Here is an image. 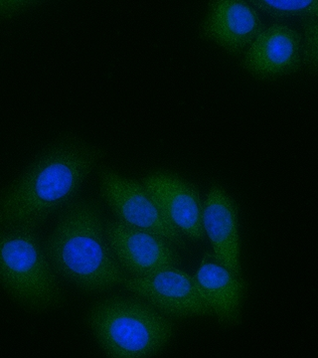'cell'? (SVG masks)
I'll use <instances>...</instances> for the list:
<instances>
[{
  "instance_id": "9a60e30c",
  "label": "cell",
  "mask_w": 318,
  "mask_h": 358,
  "mask_svg": "<svg viewBox=\"0 0 318 358\" xmlns=\"http://www.w3.org/2000/svg\"><path fill=\"white\" fill-rule=\"evenodd\" d=\"M37 0H0V16L11 15Z\"/></svg>"
},
{
  "instance_id": "8fae6325",
  "label": "cell",
  "mask_w": 318,
  "mask_h": 358,
  "mask_svg": "<svg viewBox=\"0 0 318 358\" xmlns=\"http://www.w3.org/2000/svg\"><path fill=\"white\" fill-rule=\"evenodd\" d=\"M263 29L258 11L246 0H211L201 26L205 38L234 55L250 46Z\"/></svg>"
},
{
  "instance_id": "5b68a950",
  "label": "cell",
  "mask_w": 318,
  "mask_h": 358,
  "mask_svg": "<svg viewBox=\"0 0 318 358\" xmlns=\"http://www.w3.org/2000/svg\"><path fill=\"white\" fill-rule=\"evenodd\" d=\"M101 193L122 222L155 233L174 246L187 248L185 235L166 218L145 185L112 169H101Z\"/></svg>"
},
{
  "instance_id": "3957f363",
  "label": "cell",
  "mask_w": 318,
  "mask_h": 358,
  "mask_svg": "<svg viewBox=\"0 0 318 358\" xmlns=\"http://www.w3.org/2000/svg\"><path fill=\"white\" fill-rule=\"evenodd\" d=\"M0 288L26 312L48 313L66 305L38 228L0 226Z\"/></svg>"
},
{
  "instance_id": "6da1fadb",
  "label": "cell",
  "mask_w": 318,
  "mask_h": 358,
  "mask_svg": "<svg viewBox=\"0 0 318 358\" xmlns=\"http://www.w3.org/2000/svg\"><path fill=\"white\" fill-rule=\"evenodd\" d=\"M103 157L102 148L74 134L59 138L0 192V226L39 228L76 199Z\"/></svg>"
},
{
  "instance_id": "277c9868",
  "label": "cell",
  "mask_w": 318,
  "mask_h": 358,
  "mask_svg": "<svg viewBox=\"0 0 318 358\" xmlns=\"http://www.w3.org/2000/svg\"><path fill=\"white\" fill-rule=\"evenodd\" d=\"M86 324L110 357H154L174 336L171 320L140 299L113 296L89 308Z\"/></svg>"
},
{
  "instance_id": "5bb4252c",
  "label": "cell",
  "mask_w": 318,
  "mask_h": 358,
  "mask_svg": "<svg viewBox=\"0 0 318 358\" xmlns=\"http://www.w3.org/2000/svg\"><path fill=\"white\" fill-rule=\"evenodd\" d=\"M303 30V62L312 74H318V18H301Z\"/></svg>"
},
{
  "instance_id": "30bf717a",
  "label": "cell",
  "mask_w": 318,
  "mask_h": 358,
  "mask_svg": "<svg viewBox=\"0 0 318 358\" xmlns=\"http://www.w3.org/2000/svg\"><path fill=\"white\" fill-rule=\"evenodd\" d=\"M205 236L210 240L213 255L228 270L241 275L239 209L219 183H213L203 204Z\"/></svg>"
},
{
  "instance_id": "7a4b0ae2",
  "label": "cell",
  "mask_w": 318,
  "mask_h": 358,
  "mask_svg": "<svg viewBox=\"0 0 318 358\" xmlns=\"http://www.w3.org/2000/svg\"><path fill=\"white\" fill-rule=\"evenodd\" d=\"M43 245L58 275L83 293L108 291L129 278L108 245L102 205L96 200L71 201Z\"/></svg>"
},
{
  "instance_id": "9c48e42d",
  "label": "cell",
  "mask_w": 318,
  "mask_h": 358,
  "mask_svg": "<svg viewBox=\"0 0 318 358\" xmlns=\"http://www.w3.org/2000/svg\"><path fill=\"white\" fill-rule=\"evenodd\" d=\"M143 183L166 218L183 235L195 241L204 240L203 203L196 186L166 171L147 174Z\"/></svg>"
},
{
  "instance_id": "ba28073f",
  "label": "cell",
  "mask_w": 318,
  "mask_h": 358,
  "mask_svg": "<svg viewBox=\"0 0 318 358\" xmlns=\"http://www.w3.org/2000/svg\"><path fill=\"white\" fill-rule=\"evenodd\" d=\"M303 36L289 26L275 23L250 44L242 66L259 80H273L303 67Z\"/></svg>"
},
{
  "instance_id": "4fadbf2b",
  "label": "cell",
  "mask_w": 318,
  "mask_h": 358,
  "mask_svg": "<svg viewBox=\"0 0 318 358\" xmlns=\"http://www.w3.org/2000/svg\"><path fill=\"white\" fill-rule=\"evenodd\" d=\"M250 3L275 20L293 17L318 18V0H248Z\"/></svg>"
},
{
  "instance_id": "8992f818",
  "label": "cell",
  "mask_w": 318,
  "mask_h": 358,
  "mask_svg": "<svg viewBox=\"0 0 318 358\" xmlns=\"http://www.w3.org/2000/svg\"><path fill=\"white\" fill-rule=\"evenodd\" d=\"M122 286L174 319L212 315V310L194 277L168 268L145 277L127 278Z\"/></svg>"
},
{
  "instance_id": "52a82bcc",
  "label": "cell",
  "mask_w": 318,
  "mask_h": 358,
  "mask_svg": "<svg viewBox=\"0 0 318 358\" xmlns=\"http://www.w3.org/2000/svg\"><path fill=\"white\" fill-rule=\"evenodd\" d=\"M106 236L117 262L133 277L178 267L181 262L178 250L171 242L122 221H107Z\"/></svg>"
},
{
  "instance_id": "7c38bea8",
  "label": "cell",
  "mask_w": 318,
  "mask_h": 358,
  "mask_svg": "<svg viewBox=\"0 0 318 358\" xmlns=\"http://www.w3.org/2000/svg\"><path fill=\"white\" fill-rule=\"evenodd\" d=\"M194 278L219 324L225 327L238 326L248 282L231 272L210 254L205 255Z\"/></svg>"
}]
</instances>
